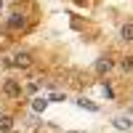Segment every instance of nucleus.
I'll use <instances>...</instances> for the list:
<instances>
[{
  "instance_id": "obj_5",
  "label": "nucleus",
  "mask_w": 133,
  "mask_h": 133,
  "mask_svg": "<svg viewBox=\"0 0 133 133\" xmlns=\"http://www.w3.org/2000/svg\"><path fill=\"white\" fill-rule=\"evenodd\" d=\"M120 40L133 43V21H128V24H123V27H120Z\"/></svg>"
},
{
  "instance_id": "obj_10",
  "label": "nucleus",
  "mask_w": 133,
  "mask_h": 133,
  "mask_svg": "<svg viewBox=\"0 0 133 133\" xmlns=\"http://www.w3.org/2000/svg\"><path fill=\"white\" fill-rule=\"evenodd\" d=\"M77 104H80V107H85V109H91V112H96V109H98L93 101H88V98H77Z\"/></svg>"
},
{
  "instance_id": "obj_2",
  "label": "nucleus",
  "mask_w": 133,
  "mask_h": 133,
  "mask_svg": "<svg viewBox=\"0 0 133 133\" xmlns=\"http://www.w3.org/2000/svg\"><path fill=\"white\" fill-rule=\"evenodd\" d=\"M11 64L14 66H19V69H29L32 64H35V59H32V53L29 51H19L14 59H11Z\"/></svg>"
},
{
  "instance_id": "obj_8",
  "label": "nucleus",
  "mask_w": 133,
  "mask_h": 133,
  "mask_svg": "<svg viewBox=\"0 0 133 133\" xmlns=\"http://www.w3.org/2000/svg\"><path fill=\"white\" fill-rule=\"evenodd\" d=\"M48 107V98H43V96H37V98H32V109L35 112H43V109Z\"/></svg>"
},
{
  "instance_id": "obj_11",
  "label": "nucleus",
  "mask_w": 133,
  "mask_h": 133,
  "mask_svg": "<svg viewBox=\"0 0 133 133\" xmlns=\"http://www.w3.org/2000/svg\"><path fill=\"white\" fill-rule=\"evenodd\" d=\"M0 8H3V0H0Z\"/></svg>"
},
{
  "instance_id": "obj_1",
  "label": "nucleus",
  "mask_w": 133,
  "mask_h": 133,
  "mask_svg": "<svg viewBox=\"0 0 133 133\" xmlns=\"http://www.w3.org/2000/svg\"><path fill=\"white\" fill-rule=\"evenodd\" d=\"M5 27L11 29V32H21L27 27V16L24 14H19V11H14V14L8 16V21H5Z\"/></svg>"
},
{
  "instance_id": "obj_4",
  "label": "nucleus",
  "mask_w": 133,
  "mask_h": 133,
  "mask_svg": "<svg viewBox=\"0 0 133 133\" xmlns=\"http://www.w3.org/2000/svg\"><path fill=\"white\" fill-rule=\"evenodd\" d=\"M112 66H115V61H112V59H109V56H101V59L96 61V66H93V69H96L98 75H107L109 69H112Z\"/></svg>"
},
{
  "instance_id": "obj_9",
  "label": "nucleus",
  "mask_w": 133,
  "mask_h": 133,
  "mask_svg": "<svg viewBox=\"0 0 133 133\" xmlns=\"http://www.w3.org/2000/svg\"><path fill=\"white\" fill-rule=\"evenodd\" d=\"M120 66H123L125 72H133V56H125L123 61H120Z\"/></svg>"
},
{
  "instance_id": "obj_6",
  "label": "nucleus",
  "mask_w": 133,
  "mask_h": 133,
  "mask_svg": "<svg viewBox=\"0 0 133 133\" xmlns=\"http://www.w3.org/2000/svg\"><path fill=\"white\" fill-rule=\"evenodd\" d=\"M115 128L117 130H128V128H133V123H130V117L120 115V117H115Z\"/></svg>"
},
{
  "instance_id": "obj_3",
  "label": "nucleus",
  "mask_w": 133,
  "mask_h": 133,
  "mask_svg": "<svg viewBox=\"0 0 133 133\" xmlns=\"http://www.w3.org/2000/svg\"><path fill=\"white\" fill-rule=\"evenodd\" d=\"M3 93H5L8 98H19V96H21V83H19V80H11V77H8V80L3 83Z\"/></svg>"
},
{
  "instance_id": "obj_12",
  "label": "nucleus",
  "mask_w": 133,
  "mask_h": 133,
  "mask_svg": "<svg viewBox=\"0 0 133 133\" xmlns=\"http://www.w3.org/2000/svg\"><path fill=\"white\" fill-rule=\"evenodd\" d=\"M69 133H77V130H69Z\"/></svg>"
},
{
  "instance_id": "obj_13",
  "label": "nucleus",
  "mask_w": 133,
  "mask_h": 133,
  "mask_svg": "<svg viewBox=\"0 0 133 133\" xmlns=\"http://www.w3.org/2000/svg\"><path fill=\"white\" fill-rule=\"evenodd\" d=\"M0 64H3V59H0Z\"/></svg>"
},
{
  "instance_id": "obj_7",
  "label": "nucleus",
  "mask_w": 133,
  "mask_h": 133,
  "mask_svg": "<svg viewBox=\"0 0 133 133\" xmlns=\"http://www.w3.org/2000/svg\"><path fill=\"white\" fill-rule=\"evenodd\" d=\"M14 128V117L11 115H0V133H8Z\"/></svg>"
}]
</instances>
